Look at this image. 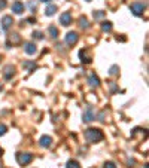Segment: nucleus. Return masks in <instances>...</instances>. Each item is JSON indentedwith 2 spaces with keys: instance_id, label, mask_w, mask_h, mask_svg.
Segmentation results:
<instances>
[{
  "instance_id": "f257e3e1",
  "label": "nucleus",
  "mask_w": 149,
  "mask_h": 168,
  "mask_svg": "<svg viewBox=\"0 0 149 168\" xmlns=\"http://www.w3.org/2000/svg\"><path fill=\"white\" fill-rule=\"evenodd\" d=\"M85 138H87L88 143H99V141H101L104 138V135L101 133V129H99V128H88L85 131Z\"/></svg>"
},
{
  "instance_id": "f03ea898",
  "label": "nucleus",
  "mask_w": 149,
  "mask_h": 168,
  "mask_svg": "<svg viewBox=\"0 0 149 168\" xmlns=\"http://www.w3.org/2000/svg\"><path fill=\"white\" fill-rule=\"evenodd\" d=\"M145 9H146V5L142 3V2H134V3L130 5V10H131L136 17H142L143 12H145Z\"/></svg>"
},
{
  "instance_id": "7ed1b4c3",
  "label": "nucleus",
  "mask_w": 149,
  "mask_h": 168,
  "mask_svg": "<svg viewBox=\"0 0 149 168\" xmlns=\"http://www.w3.org/2000/svg\"><path fill=\"white\" fill-rule=\"evenodd\" d=\"M33 161V155L32 153H23V152H18L17 153V162L19 165H28L30 162Z\"/></svg>"
},
{
  "instance_id": "20e7f679",
  "label": "nucleus",
  "mask_w": 149,
  "mask_h": 168,
  "mask_svg": "<svg viewBox=\"0 0 149 168\" xmlns=\"http://www.w3.org/2000/svg\"><path fill=\"white\" fill-rule=\"evenodd\" d=\"M94 119H96V112H94V109H92L91 106H88L82 113V121L83 122H87V124H90V122H92Z\"/></svg>"
},
{
  "instance_id": "39448f33",
  "label": "nucleus",
  "mask_w": 149,
  "mask_h": 168,
  "mask_svg": "<svg viewBox=\"0 0 149 168\" xmlns=\"http://www.w3.org/2000/svg\"><path fill=\"white\" fill-rule=\"evenodd\" d=\"M15 72H17L15 66L8 64V66H5V68H3V77H5L6 80H9V79H12V76L15 75Z\"/></svg>"
},
{
  "instance_id": "423d86ee",
  "label": "nucleus",
  "mask_w": 149,
  "mask_h": 168,
  "mask_svg": "<svg viewBox=\"0 0 149 168\" xmlns=\"http://www.w3.org/2000/svg\"><path fill=\"white\" fill-rule=\"evenodd\" d=\"M78 39H79V36H78L76 31H69L66 34V43L69 46H74L78 43Z\"/></svg>"
},
{
  "instance_id": "0eeeda50",
  "label": "nucleus",
  "mask_w": 149,
  "mask_h": 168,
  "mask_svg": "<svg viewBox=\"0 0 149 168\" xmlns=\"http://www.w3.org/2000/svg\"><path fill=\"white\" fill-rule=\"evenodd\" d=\"M72 21H73V18H72V14H69V12H63V14L60 15V24L64 25V27L70 25Z\"/></svg>"
},
{
  "instance_id": "6e6552de",
  "label": "nucleus",
  "mask_w": 149,
  "mask_h": 168,
  "mask_svg": "<svg viewBox=\"0 0 149 168\" xmlns=\"http://www.w3.org/2000/svg\"><path fill=\"white\" fill-rule=\"evenodd\" d=\"M12 24H14V19H12V17H9V15H6V17L2 18V28L6 31V30H9L11 27H12Z\"/></svg>"
},
{
  "instance_id": "1a4fd4ad",
  "label": "nucleus",
  "mask_w": 149,
  "mask_h": 168,
  "mask_svg": "<svg viewBox=\"0 0 149 168\" xmlns=\"http://www.w3.org/2000/svg\"><path fill=\"white\" fill-rule=\"evenodd\" d=\"M39 144H40V147H45V149H48L52 146V138H51L49 135H42L40 140H39Z\"/></svg>"
},
{
  "instance_id": "9d476101",
  "label": "nucleus",
  "mask_w": 149,
  "mask_h": 168,
  "mask_svg": "<svg viewBox=\"0 0 149 168\" xmlns=\"http://www.w3.org/2000/svg\"><path fill=\"white\" fill-rule=\"evenodd\" d=\"M24 51H25V54H28V55H34L37 52V46L32 42H27V43H24Z\"/></svg>"
},
{
  "instance_id": "9b49d317",
  "label": "nucleus",
  "mask_w": 149,
  "mask_h": 168,
  "mask_svg": "<svg viewBox=\"0 0 149 168\" xmlns=\"http://www.w3.org/2000/svg\"><path fill=\"white\" fill-rule=\"evenodd\" d=\"M12 12L17 14V15H21V14L24 12V3H21V2H14V3H12Z\"/></svg>"
},
{
  "instance_id": "f8f14e48",
  "label": "nucleus",
  "mask_w": 149,
  "mask_h": 168,
  "mask_svg": "<svg viewBox=\"0 0 149 168\" xmlns=\"http://www.w3.org/2000/svg\"><path fill=\"white\" fill-rule=\"evenodd\" d=\"M88 85H90L91 88H97V86L100 85V79L96 76V73L90 75V77H88Z\"/></svg>"
},
{
  "instance_id": "ddd939ff",
  "label": "nucleus",
  "mask_w": 149,
  "mask_h": 168,
  "mask_svg": "<svg viewBox=\"0 0 149 168\" xmlns=\"http://www.w3.org/2000/svg\"><path fill=\"white\" fill-rule=\"evenodd\" d=\"M57 10H58V8L55 6V5H48L46 9H45V15H46V17H52Z\"/></svg>"
},
{
  "instance_id": "4468645a",
  "label": "nucleus",
  "mask_w": 149,
  "mask_h": 168,
  "mask_svg": "<svg viewBox=\"0 0 149 168\" xmlns=\"http://www.w3.org/2000/svg\"><path fill=\"white\" fill-rule=\"evenodd\" d=\"M21 42V36L18 33H12L9 34V43H12V45H17V43Z\"/></svg>"
},
{
  "instance_id": "2eb2a0df",
  "label": "nucleus",
  "mask_w": 149,
  "mask_h": 168,
  "mask_svg": "<svg viewBox=\"0 0 149 168\" xmlns=\"http://www.w3.org/2000/svg\"><path fill=\"white\" fill-rule=\"evenodd\" d=\"M79 27H81L82 30H87V28H90V23H88L87 17H81V18H79Z\"/></svg>"
},
{
  "instance_id": "dca6fc26",
  "label": "nucleus",
  "mask_w": 149,
  "mask_h": 168,
  "mask_svg": "<svg viewBox=\"0 0 149 168\" xmlns=\"http://www.w3.org/2000/svg\"><path fill=\"white\" fill-rule=\"evenodd\" d=\"M79 57H81V61H82L83 64H90V63H91V57H88L85 51H81V52H79Z\"/></svg>"
},
{
  "instance_id": "f3484780",
  "label": "nucleus",
  "mask_w": 149,
  "mask_h": 168,
  "mask_svg": "<svg viewBox=\"0 0 149 168\" xmlns=\"http://www.w3.org/2000/svg\"><path fill=\"white\" fill-rule=\"evenodd\" d=\"M48 31H49V36L52 37V39H57L58 37V28L55 27V25H49Z\"/></svg>"
},
{
  "instance_id": "a211bd4d",
  "label": "nucleus",
  "mask_w": 149,
  "mask_h": 168,
  "mask_svg": "<svg viewBox=\"0 0 149 168\" xmlns=\"http://www.w3.org/2000/svg\"><path fill=\"white\" fill-rule=\"evenodd\" d=\"M23 67H25L28 72H32L33 68L37 67V64H36V63H32V61H24V63H23Z\"/></svg>"
},
{
  "instance_id": "6ab92c4d",
  "label": "nucleus",
  "mask_w": 149,
  "mask_h": 168,
  "mask_svg": "<svg viewBox=\"0 0 149 168\" xmlns=\"http://www.w3.org/2000/svg\"><path fill=\"white\" fill-rule=\"evenodd\" d=\"M66 168H81V164H79L78 161L70 159V161H69V162L66 164Z\"/></svg>"
},
{
  "instance_id": "aec40b11",
  "label": "nucleus",
  "mask_w": 149,
  "mask_h": 168,
  "mask_svg": "<svg viewBox=\"0 0 149 168\" xmlns=\"http://www.w3.org/2000/svg\"><path fill=\"white\" fill-rule=\"evenodd\" d=\"M101 30L103 31H110L112 30V23L110 21H103L101 23Z\"/></svg>"
},
{
  "instance_id": "412c9836",
  "label": "nucleus",
  "mask_w": 149,
  "mask_h": 168,
  "mask_svg": "<svg viewBox=\"0 0 149 168\" xmlns=\"http://www.w3.org/2000/svg\"><path fill=\"white\" fill-rule=\"evenodd\" d=\"M92 15H94V19H101V18L104 17V12L103 10H96Z\"/></svg>"
},
{
  "instance_id": "4be33fe9",
  "label": "nucleus",
  "mask_w": 149,
  "mask_h": 168,
  "mask_svg": "<svg viewBox=\"0 0 149 168\" xmlns=\"http://www.w3.org/2000/svg\"><path fill=\"white\" fill-rule=\"evenodd\" d=\"M32 36H33L34 39H37V40H43V34H42L40 31H33Z\"/></svg>"
},
{
  "instance_id": "5701e85b",
  "label": "nucleus",
  "mask_w": 149,
  "mask_h": 168,
  "mask_svg": "<svg viewBox=\"0 0 149 168\" xmlns=\"http://www.w3.org/2000/svg\"><path fill=\"white\" fill-rule=\"evenodd\" d=\"M103 168H116V165H115V162L109 161V162H104V167Z\"/></svg>"
},
{
  "instance_id": "b1692460",
  "label": "nucleus",
  "mask_w": 149,
  "mask_h": 168,
  "mask_svg": "<svg viewBox=\"0 0 149 168\" xmlns=\"http://www.w3.org/2000/svg\"><path fill=\"white\" fill-rule=\"evenodd\" d=\"M118 70H119V67H118V66H112V67H110V70H109V73H110V75H116V73H118Z\"/></svg>"
},
{
  "instance_id": "393cba45",
  "label": "nucleus",
  "mask_w": 149,
  "mask_h": 168,
  "mask_svg": "<svg viewBox=\"0 0 149 168\" xmlns=\"http://www.w3.org/2000/svg\"><path fill=\"white\" fill-rule=\"evenodd\" d=\"M6 131H8V128H6V125L0 124V135H5V134H6Z\"/></svg>"
},
{
  "instance_id": "a878e982",
  "label": "nucleus",
  "mask_w": 149,
  "mask_h": 168,
  "mask_svg": "<svg viewBox=\"0 0 149 168\" xmlns=\"http://www.w3.org/2000/svg\"><path fill=\"white\" fill-rule=\"evenodd\" d=\"M109 85H110V89H112V92H115V91H116V85H115V82H109Z\"/></svg>"
},
{
  "instance_id": "bb28decb",
  "label": "nucleus",
  "mask_w": 149,
  "mask_h": 168,
  "mask_svg": "<svg viewBox=\"0 0 149 168\" xmlns=\"http://www.w3.org/2000/svg\"><path fill=\"white\" fill-rule=\"evenodd\" d=\"M6 8V0H0V9Z\"/></svg>"
},
{
  "instance_id": "cd10ccee",
  "label": "nucleus",
  "mask_w": 149,
  "mask_h": 168,
  "mask_svg": "<svg viewBox=\"0 0 149 168\" xmlns=\"http://www.w3.org/2000/svg\"><path fill=\"white\" fill-rule=\"evenodd\" d=\"M40 2H45V3H48V2H49V0H40Z\"/></svg>"
},
{
  "instance_id": "c85d7f7f",
  "label": "nucleus",
  "mask_w": 149,
  "mask_h": 168,
  "mask_svg": "<svg viewBox=\"0 0 149 168\" xmlns=\"http://www.w3.org/2000/svg\"><path fill=\"white\" fill-rule=\"evenodd\" d=\"M2 89H3V86H2V84H0V91H2Z\"/></svg>"
},
{
  "instance_id": "c756f323",
  "label": "nucleus",
  "mask_w": 149,
  "mask_h": 168,
  "mask_svg": "<svg viewBox=\"0 0 149 168\" xmlns=\"http://www.w3.org/2000/svg\"><path fill=\"white\" fill-rule=\"evenodd\" d=\"M85 2H91V0H85Z\"/></svg>"
},
{
  "instance_id": "7c9ffc66",
  "label": "nucleus",
  "mask_w": 149,
  "mask_h": 168,
  "mask_svg": "<svg viewBox=\"0 0 149 168\" xmlns=\"http://www.w3.org/2000/svg\"><path fill=\"white\" fill-rule=\"evenodd\" d=\"M145 168H148V165H145Z\"/></svg>"
}]
</instances>
